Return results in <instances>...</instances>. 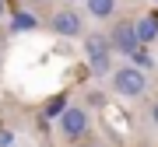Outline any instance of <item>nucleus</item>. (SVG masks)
Listing matches in <instances>:
<instances>
[{"instance_id": "9b49d317", "label": "nucleus", "mask_w": 158, "mask_h": 147, "mask_svg": "<svg viewBox=\"0 0 158 147\" xmlns=\"http://www.w3.org/2000/svg\"><path fill=\"white\" fill-rule=\"evenodd\" d=\"M4 14H7V4H4V0H0V21H4Z\"/></svg>"}, {"instance_id": "0eeeda50", "label": "nucleus", "mask_w": 158, "mask_h": 147, "mask_svg": "<svg viewBox=\"0 0 158 147\" xmlns=\"http://www.w3.org/2000/svg\"><path fill=\"white\" fill-rule=\"evenodd\" d=\"M91 18H113L116 14V0H85Z\"/></svg>"}, {"instance_id": "f8f14e48", "label": "nucleus", "mask_w": 158, "mask_h": 147, "mask_svg": "<svg viewBox=\"0 0 158 147\" xmlns=\"http://www.w3.org/2000/svg\"><path fill=\"white\" fill-rule=\"evenodd\" d=\"M25 4H46V0H25Z\"/></svg>"}, {"instance_id": "1a4fd4ad", "label": "nucleus", "mask_w": 158, "mask_h": 147, "mask_svg": "<svg viewBox=\"0 0 158 147\" xmlns=\"http://www.w3.org/2000/svg\"><path fill=\"white\" fill-rule=\"evenodd\" d=\"M63 109H67V102H63V98H53V102L46 105V116H63Z\"/></svg>"}, {"instance_id": "423d86ee", "label": "nucleus", "mask_w": 158, "mask_h": 147, "mask_svg": "<svg viewBox=\"0 0 158 147\" xmlns=\"http://www.w3.org/2000/svg\"><path fill=\"white\" fill-rule=\"evenodd\" d=\"M137 35H141V42H155L158 39V18L155 14L137 18Z\"/></svg>"}, {"instance_id": "39448f33", "label": "nucleus", "mask_w": 158, "mask_h": 147, "mask_svg": "<svg viewBox=\"0 0 158 147\" xmlns=\"http://www.w3.org/2000/svg\"><path fill=\"white\" fill-rule=\"evenodd\" d=\"M81 28H85V21H81L77 11H70V7H63V11L53 14V32L63 35V39H74V35H81Z\"/></svg>"}, {"instance_id": "7ed1b4c3", "label": "nucleus", "mask_w": 158, "mask_h": 147, "mask_svg": "<svg viewBox=\"0 0 158 147\" xmlns=\"http://www.w3.org/2000/svg\"><path fill=\"white\" fill-rule=\"evenodd\" d=\"M113 42H109V35H102V32H91L85 35V56L91 63V70L95 74H109V60H113Z\"/></svg>"}, {"instance_id": "20e7f679", "label": "nucleus", "mask_w": 158, "mask_h": 147, "mask_svg": "<svg viewBox=\"0 0 158 147\" xmlns=\"http://www.w3.org/2000/svg\"><path fill=\"white\" fill-rule=\"evenodd\" d=\"M88 133V112L81 105H67L60 116V137L63 140H81Z\"/></svg>"}, {"instance_id": "9d476101", "label": "nucleus", "mask_w": 158, "mask_h": 147, "mask_svg": "<svg viewBox=\"0 0 158 147\" xmlns=\"http://www.w3.org/2000/svg\"><path fill=\"white\" fill-rule=\"evenodd\" d=\"M151 123L158 126V102H151Z\"/></svg>"}, {"instance_id": "ddd939ff", "label": "nucleus", "mask_w": 158, "mask_h": 147, "mask_svg": "<svg viewBox=\"0 0 158 147\" xmlns=\"http://www.w3.org/2000/svg\"><path fill=\"white\" fill-rule=\"evenodd\" d=\"M155 4H158V0H155Z\"/></svg>"}, {"instance_id": "f257e3e1", "label": "nucleus", "mask_w": 158, "mask_h": 147, "mask_svg": "<svg viewBox=\"0 0 158 147\" xmlns=\"http://www.w3.org/2000/svg\"><path fill=\"white\" fill-rule=\"evenodd\" d=\"M113 91L123 98H141L148 91V74L144 67H137V63H127V67L113 70Z\"/></svg>"}, {"instance_id": "6e6552de", "label": "nucleus", "mask_w": 158, "mask_h": 147, "mask_svg": "<svg viewBox=\"0 0 158 147\" xmlns=\"http://www.w3.org/2000/svg\"><path fill=\"white\" fill-rule=\"evenodd\" d=\"M35 25H39L35 14H28V11H18V14H14V32H32Z\"/></svg>"}, {"instance_id": "f03ea898", "label": "nucleus", "mask_w": 158, "mask_h": 147, "mask_svg": "<svg viewBox=\"0 0 158 147\" xmlns=\"http://www.w3.org/2000/svg\"><path fill=\"white\" fill-rule=\"evenodd\" d=\"M109 42H113V49L119 56H134V53H141V35H137V21H130V18H119V21L109 28Z\"/></svg>"}]
</instances>
